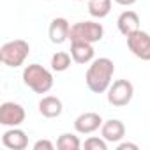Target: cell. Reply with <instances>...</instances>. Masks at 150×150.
Listing matches in <instances>:
<instances>
[{
    "label": "cell",
    "mask_w": 150,
    "mask_h": 150,
    "mask_svg": "<svg viewBox=\"0 0 150 150\" xmlns=\"http://www.w3.org/2000/svg\"><path fill=\"white\" fill-rule=\"evenodd\" d=\"M113 72H115V64L113 60L101 57L90 62L87 74H85V81L90 92L94 94H103L108 92L110 85H111V78H113Z\"/></svg>",
    "instance_id": "1"
},
{
    "label": "cell",
    "mask_w": 150,
    "mask_h": 150,
    "mask_svg": "<svg viewBox=\"0 0 150 150\" xmlns=\"http://www.w3.org/2000/svg\"><path fill=\"white\" fill-rule=\"evenodd\" d=\"M23 83L35 94H48L53 88V74L41 64H30L23 69Z\"/></svg>",
    "instance_id": "2"
},
{
    "label": "cell",
    "mask_w": 150,
    "mask_h": 150,
    "mask_svg": "<svg viewBox=\"0 0 150 150\" xmlns=\"http://www.w3.org/2000/svg\"><path fill=\"white\" fill-rule=\"evenodd\" d=\"M28 53H30V44L23 39H14V41L2 44V48H0V60H2L4 65L16 69L25 64Z\"/></svg>",
    "instance_id": "3"
},
{
    "label": "cell",
    "mask_w": 150,
    "mask_h": 150,
    "mask_svg": "<svg viewBox=\"0 0 150 150\" xmlns=\"http://www.w3.org/2000/svg\"><path fill=\"white\" fill-rule=\"evenodd\" d=\"M104 35V27L96 21H78L71 25L69 39L72 41H83V42H99Z\"/></svg>",
    "instance_id": "4"
},
{
    "label": "cell",
    "mask_w": 150,
    "mask_h": 150,
    "mask_svg": "<svg viewBox=\"0 0 150 150\" xmlns=\"http://www.w3.org/2000/svg\"><path fill=\"white\" fill-rule=\"evenodd\" d=\"M134 87L129 80H117L108 88V103L115 108H124L132 101Z\"/></svg>",
    "instance_id": "5"
},
{
    "label": "cell",
    "mask_w": 150,
    "mask_h": 150,
    "mask_svg": "<svg viewBox=\"0 0 150 150\" xmlns=\"http://www.w3.org/2000/svg\"><path fill=\"white\" fill-rule=\"evenodd\" d=\"M127 48L136 58L148 62L150 60V34L139 28L134 34L127 35Z\"/></svg>",
    "instance_id": "6"
},
{
    "label": "cell",
    "mask_w": 150,
    "mask_h": 150,
    "mask_svg": "<svg viewBox=\"0 0 150 150\" xmlns=\"http://www.w3.org/2000/svg\"><path fill=\"white\" fill-rule=\"evenodd\" d=\"M25 108L18 103H13V101H7V103H2L0 106V124L6 125V127H18L25 122Z\"/></svg>",
    "instance_id": "7"
},
{
    "label": "cell",
    "mask_w": 150,
    "mask_h": 150,
    "mask_svg": "<svg viewBox=\"0 0 150 150\" xmlns=\"http://www.w3.org/2000/svg\"><path fill=\"white\" fill-rule=\"evenodd\" d=\"M101 125H103V118L96 111H85L78 115L74 120V129L80 134H92L97 129H101Z\"/></svg>",
    "instance_id": "8"
},
{
    "label": "cell",
    "mask_w": 150,
    "mask_h": 150,
    "mask_svg": "<svg viewBox=\"0 0 150 150\" xmlns=\"http://www.w3.org/2000/svg\"><path fill=\"white\" fill-rule=\"evenodd\" d=\"M101 136L108 141V143H120L125 136V125L122 120L118 118H111L103 122L101 125Z\"/></svg>",
    "instance_id": "9"
},
{
    "label": "cell",
    "mask_w": 150,
    "mask_h": 150,
    "mask_svg": "<svg viewBox=\"0 0 150 150\" xmlns=\"http://www.w3.org/2000/svg\"><path fill=\"white\" fill-rule=\"evenodd\" d=\"M2 145L9 150H25L28 146V136L18 127H11L2 134Z\"/></svg>",
    "instance_id": "10"
},
{
    "label": "cell",
    "mask_w": 150,
    "mask_h": 150,
    "mask_svg": "<svg viewBox=\"0 0 150 150\" xmlns=\"http://www.w3.org/2000/svg\"><path fill=\"white\" fill-rule=\"evenodd\" d=\"M94 46L90 42H83V41H72L71 42V57L72 62L76 64H90L94 60Z\"/></svg>",
    "instance_id": "11"
},
{
    "label": "cell",
    "mask_w": 150,
    "mask_h": 150,
    "mask_svg": "<svg viewBox=\"0 0 150 150\" xmlns=\"http://www.w3.org/2000/svg\"><path fill=\"white\" fill-rule=\"evenodd\" d=\"M69 32H71V25L65 18H55L51 20L50 23V28H48V35H50V41L53 44H62L69 39Z\"/></svg>",
    "instance_id": "12"
},
{
    "label": "cell",
    "mask_w": 150,
    "mask_h": 150,
    "mask_svg": "<svg viewBox=\"0 0 150 150\" xmlns=\"http://www.w3.org/2000/svg\"><path fill=\"white\" fill-rule=\"evenodd\" d=\"M64 111V104L58 97L55 96H44L39 101V113L46 118H57Z\"/></svg>",
    "instance_id": "13"
},
{
    "label": "cell",
    "mask_w": 150,
    "mask_h": 150,
    "mask_svg": "<svg viewBox=\"0 0 150 150\" xmlns=\"http://www.w3.org/2000/svg\"><path fill=\"white\" fill-rule=\"evenodd\" d=\"M117 27H118V32L127 37L136 30H139V16L134 11H124L117 20Z\"/></svg>",
    "instance_id": "14"
},
{
    "label": "cell",
    "mask_w": 150,
    "mask_h": 150,
    "mask_svg": "<svg viewBox=\"0 0 150 150\" xmlns=\"http://www.w3.org/2000/svg\"><path fill=\"white\" fill-rule=\"evenodd\" d=\"M111 11V0H88V13L92 18L103 20Z\"/></svg>",
    "instance_id": "15"
},
{
    "label": "cell",
    "mask_w": 150,
    "mask_h": 150,
    "mask_svg": "<svg viewBox=\"0 0 150 150\" xmlns=\"http://www.w3.org/2000/svg\"><path fill=\"white\" fill-rule=\"evenodd\" d=\"M80 146H81L80 138L76 134H71V132H64L57 139V148L58 150H78Z\"/></svg>",
    "instance_id": "16"
},
{
    "label": "cell",
    "mask_w": 150,
    "mask_h": 150,
    "mask_svg": "<svg viewBox=\"0 0 150 150\" xmlns=\"http://www.w3.org/2000/svg\"><path fill=\"white\" fill-rule=\"evenodd\" d=\"M71 62H72L71 53H67V51H57L51 57V69L57 71V72H64V71H67L71 67Z\"/></svg>",
    "instance_id": "17"
},
{
    "label": "cell",
    "mask_w": 150,
    "mask_h": 150,
    "mask_svg": "<svg viewBox=\"0 0 150 150\" xmlns=\"http://www.w3.org/2000/svg\"><path fill=\"white\" fill-rule=\"evenodd\" d=\"M83 146H85L87 150H106V148H108V141H106L103 136H101V138H97V136H90V138L85 139Z\"/></svg>",
    "instance_id": "18"
},
{
    "label": "cell",
    "mask_w": 150,
    "mask_h": 150,
    "mask_svg": "<svg viewBox=\"0 0 150 150\" xmlns=\"http://www.w3.org/2000/svg\"><path fill=\"white\" fill-rule=\"evenodd\" d=\"M55 145L50 141V139H37L34 143V150H53Z\"/></svg>",
    "instance_id": "19"
},
{
    "label": "cell",
    "mask_w": 150,
    "mask_h": 150,
    "mask_svg": "<svg viewBox=\"0 0 150 150\" xmlns=\"http://www.w3.org/2000/svg\"><path fill=\"white\" fill-rule=\"evenodd\" d=\"M118 150H138V145L136 143H129V141H124V143H118L117 145Z\"/></svg>",
    "instance_id": "20"
},
{
    "label": "cell",
    "mask_w": 150,
    "mask_h": 150,
    "mask_svg": "<svg viewBox=\"0 0 150 150\" xmlns=\"http://www.w3.org/2000/svg\"><path fill=\"white\" fill-rule=\"evenodd\" d=\"M115 2L118 4V6H124V7H129V6H132V4H136L138 0H115Z\"/></svg>",
    "instance_id": "21"
},
{
    "label": "cell",
    "mask_w": 150,
    "mask_h": 150,
    "mask_svg": "<svg viewBox=\"0 0 150 150\" xmlns=\"http://www.w3.org/2000/svg\"><path fill=\"white\" fill-rule=\"evenodd\" d=\"M78 2H85V0H78ZM87 2H88V0H87Z\"/></svg>",
    "instance_id": "22"
}]
</instances>
